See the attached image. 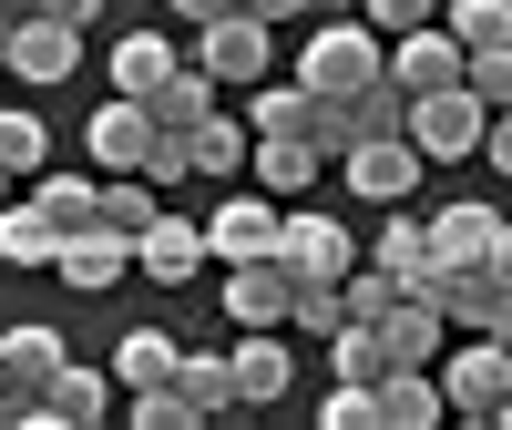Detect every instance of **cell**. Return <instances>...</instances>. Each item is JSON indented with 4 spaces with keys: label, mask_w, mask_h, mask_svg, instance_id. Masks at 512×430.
<instances>
[{
    "label": "cell",
    "mask_w": 512,
    "mask_h": 430,
    "mask_svg": "<svg viewBox=\"0 0 512 430\" xmlns=\"http://www.w3.org/2000/svg\"><path fill=\"white\" fill-rule=\"evenodd\" d=\"M379 52H390V41H379L369 21H328V31H308V52H297V82L328 93V103H349L359 82L379 72Z\"/></svg>",
    "instance_id": "obj_1"
},
{
    "label": "cell",
    "mask_w": 512,
    "mask_h": 430,
    "mask_svg": "<svg viewBox=\"0 0 512 430\" xmlns=\"http://www.w3.org/2000/svg\"><path fill=\"white\" fill-rule=\"evenodd\" d=\"M482 103L461 93V82H441V93H410V113H400V134L420 144V164H461V154H482Z\"/></svg>",
    "instance_id": "obj_2"
},
{
    "label": "cell",
    "mask_w": 512,
    "mask_h": 430,
    "mask_svg": "<svg viewBox=\"0 0 512 430\" xmlns=\"http://www.w3.org/2000/svg\"><path fill=\"white\" fill-rule=\"evenodd\" d=\"M431 379H441V410L451 420H492L502 390H512V338H472V349L431 359Z\"/></svg>",
    "instance_id": "obj_3"
},
{
    "label": "cell",
    "mask_w": 512,
    "mask_h": 430,
    "mask_svg": "<svg viewBox=\"0 0 512 430\" xmlns=\"http://www.w3.org/2000/svg\"><path fill=\"white\" fill-rule=\"evenodd\" d=\"M338 175H349L359 205H400V195L420 185V144H410V134H359L349 154H338Z\"/></svg>",
    "instance_id": "obj_4"
},
{
    "label": "cell",
    "mask_w": 512,
    "mask_h": 430,
    "mask_svg": "<svg viewBox=\"0 0 512 430\" xmlns=\"http://www.w3.org/2000/svg\"><path fill=\"white\" fill-rule=\"evenodd\" d=\"M0 72H21V82H41V93H52V82L82 72V31H72V21L21 11V21H11V52H0Z\"/></svg>",
    "instance_id": "obj_5"
},
{
    "label": "cell",
    "mask_w": 512,
    "mask_h": 430,
    "mask_svg": "<svg viewBox=\"0 0 512 430\" xmlns=\"http://www.w3.org/2000/svg\"><path fill=\"white\" fill-rule=\"evenodd\" d=\"M431 297H441V318H451V328H472V338H512V287L482 267V256H472V267H441Z\"/></svg>",
    "instance_id": "obj_6"
},
{
    "label": "cell",
    "mask_w": 512,
    "mask_h": 430,
    "mask_svg": "<svg viewBox=\"0 0 512 430\" xmlns=\"http://www.w3.org/2000/svg\"><path fill=\"white\" fill-rule=\"evenodd\" d=\"M267 21H256V11H226V21H205L195 31V52L185 62H205V72H216V82H267Z\"/></svg>",
    "instance_id": "obj_7"
},
{
    "label": "cell",
    "mask_w": 512,
    "mask_h": 430,
    "mask_svg": "<svg viewBox=\"0 0 512 430\" xmlns=\"http://www.w3.org/2000/svg\"><path fill=\"white\" fill-rule=\"evenodd\" d=\"M113 410V369H52V379H41V390H31V430H93Z\"/></svg>",
    "instance_id": "obj_8"
},
{
    "label": "cell",
    "mask_w": 512,
    "mask_h": 430,
    "mask_svg": "<svg viewBox=\"0 0 512 430\" xmlns=\"http://www.w3.org/2000/svg\"><path fill=\"white\" fill-rule=\"evenodd\" d=\"M277 267H287V277H349L359 246H349L338 215H277Z\"/></svg>",
    "instance_id": "obj_9"
},
{
    "label": "cell",
    "mask_w": 512,
    "mask_h": 430,
    "mask_svg": "<svg viewBox=\"0 0 512 430\" xmlns=\"http://www.w3.org/2000/svg\"><path fill=\"white\" fill-rule=\"evenodd\" d=\"M379 72H390L400 93H441V82H461V41H451L441 21H420V31H390Z\"/></svg>",
    "instance_id": "obj_10"
},
{
    "label": "cell",
    "mask_w": 512,
    "mask_h": 430,
    "mask_svg": "<svg viewBox=\"0 0 512 430\" xmlns=\"http://www.w3.org/2000/svg\"><path fill=\"white\" fill-rule=\"evenodd\" d=\"M277 195H226L216 215H205V256L216 267H236V256H277Z\"/></svg>",
    "instance_id": "obj_11"
},
{
    "label": "cell",
    "mask_w": 512,
    "mask_h": 430,
    "mask_svg": "<svg viewBox=\"0 0 512 430\" xmlns=\"http://www.w3.org/2000/svg\"><path fill=\"white\" fill-rule=\"evenodd\" d=\"M134 267H144L154 287H195V277H205V226H195V215H164V205H154V226L134 236Z\"/></svg>",
    "instance_id": "obj_12"
},
{
    "label": "cell",
    "mask_w": 512,
    "mask_h": 430,
    "mask_svg": "<svg viewBox=\"0 0 512 430\" xmlns=\"http://www.w3.org/2000/svg\"><path fill=\"white\" fill-rule=\"evenodd\" d=\"M287 297H297V277L277 267V256H236V267H226V297H216V308H226L236 328H287Z\"/></svg>",
    "instance_id": "obj_13"
},
{
    "label": "cell",
    "mask_w": 512,
    "mask_h": 430,
    "mask_svg": "<svg viewBox=\"0 0 512 430\" xmlns=\"http://www.w3.org/2000/svg\"><path fill=\"white\" fill-rule=\"evenodd\" d=\"M441 338H451L441 297L400 287V297H390V318H379V349H390V369H431V359H441Z\"/></svg>",
    "instance_id": "obj_14"
},
{
    "label": "cell",
    "mask_w": 512,
    "mask_h": 430,
    "mask_svg": "<svg viewBox=\"0 0 512 430\" xmlns=\"http://www.w3.org/2000/svg\"><path fill=\"white\" fill-rule=\"evenodd\" d=\"M52 277H62V287H82V297L123 287V277H134V236H113V226H82V236H62Z\"/></svg>",
    "instance_id": "obj_15"
},
{
    "label": "cell",
    "mask_w": 512,
    "mask_h": 430,
    "mask_svg": "<svg viewBox=\"0 0 512 430\" xmlns=\"http://www.w3.org/2000/svg\"><path fill=\"white\" fill-rule=\"evenodd\" d=\"M144 144H154V113H144L134 93H113L93 123H82V154H93L103 175H134V164H144Z\"/></svg>",
    "instance_id": "obj_16"
},
{
    "label": "cell",
    "mask_w": 512,
    "mask_h": 430,
    "mask_svg": "<svg viewBox=\"0 0 512 430\" xmlns=\"http://www.w3.org/2000/svg\"><path fill=\"white\" fill-rule=\"evenodd\" d=\"M369 410H379V430H441V420H451L431 369H379V379H369Z\"/></svg>",
    "instance_id": "obj_17"
},
{
    "label": "cell",
    "mask_w": 512,
    "mask_h": 430,
    "mask_svg": "<svg viewBox=\"0 0 512 430\" xmlns=\"http://www.w3.org/2000/svg\"><path fill=\"white\" fill-rule=\"evenodd\" d=\"M318 144H297V134H256L246 144V175H256V195H277V205H297V195H308L318 185Z\"/></svg>",
    "instance_id": "obj_18"
},
{
    "label": "cell",
    "mask_w": 512,
    "mask_h": 430,
    "mask_svg": "<svg viewBox=\"0 0 512 430\" xmlns=\"http://www.w3.org/2000/svg\"><path fill=\"white\" fill-rule=\"evenodd\" d=\"M226 369H236V400H246V410H277V400H287V379H297L277 328H246V349H236Z\"/></svg>",
    "instance_id": "obj_19"
},
{
    "label": "cell",
    "mask_w": 512,
    "mask_h": 430,
    "mask_svg": "<svg viewBox=\"0 0 512 430\" xmlns=\"http://www.w3.org/2000/svg\"><path fill=\"white\" fill-rule=\"evenodd\" d=\"M502 226V205H441V215H420V236H431V267H472V256L492 246Z\"/></svg>",
    "instance_id": "obj_20"
},
{
    "label": "cell",
    "mask_w": 512,
    "mask_h": 430,
    "mask_svg": "<svg viewBox=\"0 0 512 430\" xmlns=\"http://www.w3.org/2000/svg\"><path fill=\"white\" fill-rule=\"evenodd\" d=\"M144 113L164 123V134H195V123L216 113V72H205V62H175V72H164L154 93H144Z\"/></svg>",
    "instance_id": "obj_21"
},
{
    "label": "cell",
    "mask_w": 512,
    "mask_h": 430,
    "mask_svg": "<svg viewBox=\"0 0 512 430\" xmlns=\"http://www.w3.org/2000/svg\"><path fill=\"white\" fill-rule=\"evenodd\" d=\"M369 267H390V277H400V287H420V297L441 287V267H431V236H420V215H390V226H379Z\"/></svg>",
    "instance_id": "obj_22"
},
{
    "label": "cell",
    "mask_w": 512,
    "mask_h": 430,
    "mask_svg": "<svg viewBox=\"0 0 512 430\" xmlns=\"http://www.w3.org/2000/svg\"><path fill=\"white\" fill-rule=\"evenodd\" d=\"M62 359H72V349H62V328H0V379H11L21 400H31Z\"/></svg>",
    "instance_id": "obj_23"
},
{
    "label": "cell",
    "mask_w": 512,
    "mask_h": 430,
    "mask_svg": "<svg viewBox=\"0 0 512 430\" xmlns=\"http://www.w3.org/2000/svg\"><path fill=\"white\" fill-rule=\"evenodd\" d=\"M31 205H41V226H52V236L103 226V185H93V175H41V185H31Z\"/></svg>",
    "instance_id": "obj_24"
},
{
    "label": "cell",
    "mask_w": 512,
    "mask_h": 430,
    "mask_svg": "<svg viewBox=\"0 0 512 430\" xmlns=\"http://www.w3.org/2000/svg\"><path fill=\"white\" fill-rule=\"evenodd\" d=\"M175 390H185V410H195V420H226V410H246V400H236V369H226L216 349H185V359H175Z\"/></svg>",
    "instance_id": "obj_25"
},
{
    "label": "cell",
    "mask_w": 512,
    "mask_h": 430,
    "mask_svg": "<svg viewBox=\"0 0 512 430\" xmlns=\"http://www.w3.org/2000/svg\"><path fill=\"white\" fill-rule=\"evenodd\" d=\"M175 62H185V52H175L164 31H123V41H113V93H134V103H144Z\"/></svg>",
    "instance_id": "obj_26"
},
{
    "label": "cell",
    "mask_w": 512,
    "mask_h": 430,
    "mask_svg": "<svg viewBox=\"0 0 512 430\" xmlns=\"http://www.w3.org/2000/svg\"><path fill=\"white\" fill-rule=\"evenodd\" d=\"M52 256H62V236L41 226L31 195H11V205H0V267H52Z\"/></svg>",
    "instance_id": "obj_27"
},
{
    "label": "cell",
    "mask_w": 512,
    "mask_h": 430,
    "mask_svg": "<svg viewBox=\"0 0 512 430\" xmlns=\"http://www.w3.org/2000/svg\"><path fill=\"white\" fill-rule=\"evenodd\" d=\"M175 338H164V328H134V338H123V349H113V379H123V390H164V379H175Z\"/></svg>",
    "instance_id": "obj_28"
},
{
    "label": "cell",
    "mask_w": 512,
    "mask_h": 430,
    "mask_svg": "<svg viewBox=\"0 0 512 430\" xmlns=\"http://www.w3.org/2000/svg\"><path fill=\"white\" fill-rule=\"evenodd\" d=\"M246 123H226V113H205L195 134H185V154H195V175H246Z\"/></svg>",
    "instance_id": "obj_29"
},
{
    "label": "cell",
    "mask_w": 512,
    "mask_h": 430,
    "mask_svg": "<svg viewBox=\"0 0 512 430\" xmlns=\"http://www.w3.org/2000/svg\"><path fill=\"white\" fill-rule=\"evenodd\" d=\"M441 31L461 52H492V41H512V0H441Z\"/></svg>",
    "instance_id": "obj_30"
},
{
    "label": "cell",
    "mask_w": 512,
    "mask_h": 430,
    "mask_svg": "<svg viewBox=\"0 0 512 430\" xmlns=\"http://www.w3.org/2000/svg\"><path fill=\"white\" fill-rule=\"evenodd\" d=\"M461 93H472L482 113H512V41H492V52H461Z\"/></svg>",
    "instance_id": "obj_31"
},
{
    "label": "cell",
    "mask_w": 512,
    "mask_h": 430,
    "mask_svg": "<svg viewBox=\"0 0 512 430\" xmlns=\"http://www.w3.org/2000/svg\"><path fill=\"white\" fill-rule=\"evenodd\" d=\"M41 154H52L41 113H0V175H11V185H31V175H41Z\"/></svg>",
    "instance_id": "obj_32"
},
{
    "label": "cell",
    "mask_w": 512,
    "mask_h": 430,
    "mask_svg": "<svg viewBox=\"0 0 512 430\" xmlns=\"http://www.w3.org/2000/svg\"><path fill=\"white\" fill-rule=\"evenodd\" d=\"M400 113H410V93H400L390 72H369L359 93H349V134H400Z\"/></svg>",
    "instance_id": "obj_33"
},
{
    "label": "cell",
    "mask_w": 512,
    "mask_h": 430,
    "mask_svg": "<svg viewBox=\"0 0 512 430\" xmlns=\"http://www.w3.org/2000/svg\"><path fill=\"white\" fill-rule=\"evenodd\" d=\"M154 205H164V195H154L144 175H103V226H113V236H144Z\"/></svg>",
    "instance_id": "obj_34"
},
{
    "label": "cell",
    "mask_w": 512,
    "mask_h": 430,
    "mask_svg": "<svg viewBox=\"0 0 512 430\" xmlns=\"http://www.w3.org/2000/svg\"><path fill=\"white\" fill-rule=\"evenodd\" d=\"M338 297H349V318L379 328V318H390V297H400V277H390V267H349V277H338Z\"/></svg>",
    "instance_id": "obj_35"
},
{
    "label": "cell",
    "mask_w": 512,
    "mask_h": 430,
    "mask_svg": "<svg viewBox=\"0 0 512 430\" xmlns=\"http://www.w3.org/2000/svg\"><path fill=\"white\" fill-rule=\"evenodd\" d=\"M134 175L164 195V185H185L195 175V154H185V134H164V123H154V144H144V164H134Z\"/></svg>",
    "instance_id": "obj_36"
},
{
    "label": "cell",
    "mask_w": 512,
    "mask_h": 430,
    "mask_svg": "<svg viewBox=\"0 0 512 430\" xmlns=\"http://www.w3.org/2000/svg\"><path fill=\"white\" fill-rule=\"evenodd\" d=\"M318 420H328V430H379V410H369V379H338V390L318 400Z\"/></svg>",
    "instance_id": "obj_37"
},
{
    "label": "cell",
    "mask_w": 512,
    "mask_h": 430,
    "mask_svg": "<svg viewBox=\"0 0 512 430\" xmlns=\"http://www.w3.org/2000/svg\"><path fill=\"white\" fill-rule=\"evenodd\" d=\"M134 430H195V410H185L175 379H164V390H134Z\"/></svg>",
    "instance_id": "obj_38"
},
{
    "label": "cell",
    "mask_w": 512,
    "mask_h": 430,
    "mask_svg": "<svg viewBox=\"0 0 512 430\" xmlns=\"http://www.w3.org/2000/svg\"><path fill=\"white\" fill-rule=\"evenodd\" d=\"M420 21H441V0H369V31L390 41V31H420Z\"/></svg>",
    "instance_id": "obj_39"
},
{
    "label": "cell",
    "mask_w": 512,
    "mask_h": 430,
    "mask_svg": "<svg viewBox=\"0 0 512 430\" xmlns=\"http://www.w3.org/2000/svg\"><path fill=\"white\" fill-rule=\"evenodd\" d=\"M21 11H41V21H72V31H93V21H103V0H21Z\"/></svg>",
    "instance_id": "obj_40"
},
{
    "label": "cell",
    "mask_w": 512,
    "mask_h": 430,
    "mask_svg": "<svg viewBox=\"0 0 512 430\" xmlns=\"http://www.w3.org/2000/svg\"><path fill=\"white\" fill-rule=\"evenodd\" d=\"M482 164H492V175H512V113L482 123Z\"/></svg>",
    "instance_id": "obj_41"
},
{
    "label": "cell",
    "mask_w": 512,
    "mask_h": 430,
    "mask_svg": "<svg viewBox=\"0 0 512 430\" xmlns=\"http://www.w3.org/2000/svg\"><path fill=\"white\" fill-rule=\"evenodd\" d=\"M164 11H175L185 31H205V21H226V11H236V0H164Z\"/></svg>",
    "instance_id": "obj_42"
},
{
    "label": "cell",
    "mask_w": 512,
    "mask_h": 430,
    "mask_svg": "<svg viewBox=\"0 0 512 430\" xmlns=\"http://www.w3.org/2000/svg\"><path fill=\"white\" fill-rule=\"evenodd\" d=\"M482 267H492V277L512 287V215H502V226H492V246H482Z\"/></svg>",
    "instance_id": "obj_43"
},
{
    "label": "cell",
    "mask_w": 512,
    "mask_h": 430,
    "mask_svg": "<svg viewBox=\"0 0 512 430\" xmlns=\"http://www.w3.org/2000/svg\"><path fill=\"white\" fill-rule=\"evenodd\" d=\"M236 11H256V21H267V31H287L297 11H308V0H236Z\"/></svg>",
    "instance_id": "obj_44"
},
{
    "label": "cell",
    "mask_w": 512,
    "mask_h": 430,
    "mask_svg": "<svg viewBox=\"0 0 512 430\" xmlns=\"http://www.w3.org/2000/svg\"><path fill=\"white\" fill-rule=\"evenodd\" d=\"M492 420H502V430H512V390H502V410H492Z\"/></svg>",
    "instance_id": "obj_45"
},
{
    "label": "cell",
    "mask_w": 512,
    "mask_h": 430,
    "mask_svg": "<svg viewBox=\"0 0 512 430\" xmlns=\"http://www.w3.org/2000/svg\"><path fill=\"white\" fill-rule=\"evenodd\" d=\"M0 52H11V11H0Z\"/></svg>",
    "instance_id": "obj_46"
},
{
    "label": "cell",
    "mask_w": 512,
    "mask_h": 430,
    "mask_svg": "<svg viewBox=\"0 0 512 430\" xmlns=\"http://www.w3.org/2000/svg\"><path fill=\"white\" fill-rule=\"evenodd\" d=\"M0 205H11V175H0Z\"/></svg>",
    "instance_id": "obj_47"
}]
</instances>
